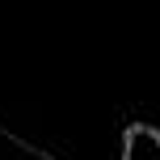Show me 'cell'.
Wrapping results in <instances>:
<instances>
[{"instance_id":"1","label":"cell","mask_w":160,"mask_h":160,"mask_svg":"<svg viewBox=\"0 0 160 160\" xmlns=\"http://www.w3.org/2000/svg\"><path fill=\"white\" fill-rule=\"evenodd\" d=\"M122 160H160V131L143 127V122L127 127V135H122Z\"/></svg>"}]
</instances>
